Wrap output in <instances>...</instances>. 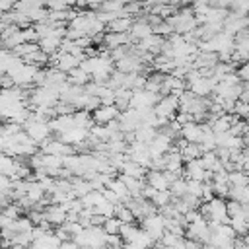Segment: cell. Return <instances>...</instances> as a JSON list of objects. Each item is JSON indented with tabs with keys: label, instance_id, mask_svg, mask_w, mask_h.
Here are the masks:
<instances>
[{
	"label": "cell",
	"instance_id": "cell-10",
	"mask_svg": "<svg viewBox=\"0 0 249 249\" xmlns=\"http://www.w3.org/2000/svg\"><path fill=\"white\" fill-rule=\"evenodd\" d=\"M146 183L156 187V189H169V179L165 177V171L163 169H148L146 173Z\"/></svg>",
	"mask_w": 249,
	"mask_h": 249
},
{
	"label": "cell",
	"instance_id": "cell-23",
	"mask_svg": "<svg viewBox=\"0 0 249 249\" xmlns=\"http://www.w3.org/2000/svg\"><path fill=\"white\" fill-rule=\"evenodd\" d=\"M212 191H214V196H222V198H226L228 193H230V183L212 181Z\"/></svg>",
	"mask_w": 249,
	"mask_h": 249
},
{
	"label": "cell",
	"instance_id": "cell-13",
	"mask_svg": "<svg viewBox=\"0 0 249 249\" xmlns=\"http://www.w3.org/2000/svg\"><path fill=\"white\" fill-rule=\"evenodd\" d=\"M132 21H134L132 16H119V18H115V19H111L107 23L105 31H130Z\"/></svg>",
	"mask_w": 249,
	"mask_h": 249
},
{
	"label": "cell",
	"instance_id": "cell-5",
	"mask_svg": "<svg viewBox=\"0 0 249 249\" xmlns=\"http://www.w3.org/2000/svg\"><path fill=\"white\" fill-rule=\"evenodd\" d=\"M119 113L121 111L117 109V105H99L97 109L91 111V117L97 124H107L109 121L119 119Z\"/></svg>",
	"mask_w": 249,
	"mask_h": 249
},
{
	"label": "cell",
	"instance_id": "cell-9",
	"mask_svg": "<svg viewBox=\"0 0 249 249\" xmlns=\"http://www.w3.org/2000/svg\"><path fill=\"white\" fill-rule=\"evenodd\" d=\"M45 220H49L54 228L56 226H62L66 222V210L60 204H49L45 208Z\"/></svg>",
	"mask_w": 249,
	"mask_h": 249
},
{
	"label": "cell",
	"instance_id": "cell-12",
	"mask_svg": "<svg viewBox=\"0 0 249 249\" xmlns=\"http://www.w3.org/2000/svg\"><path fill=\"white\" fill-rule=\"evenodd\" d=\"M121 173H124V175H130V177H140V179H146V173H148V167H144V165H140L138 161H134V160H126L124 163H123V167H121Z\"/></svg>",
	"mask_w": 249,
	"mask_h": 249
},
{
	"label": "cell",
	"instance_id": "cell-8",
	"mask_svg": "<svg viewBox=\"0 0 249 249\" xmlns=\"http://www.w3.org/2000/svg\"><path fill=\"white\" fill-rule=\"evenodd\" d=\"M130 37H132V41H140V39H144V37H148L150 33H154V27L148 23V19L146 18H138V19H134L132 21V27H130Z\"/></svg>",
	"mask_w": 249,
	"mask_h": 249
},
{
	"label": "cell",
	"instance_id": "cell-21",
	"mask_svg": "<svg viewBox=\"0 0 249 249\" xmlns=\"http://www.w3.org/2000/svg\"><path fill=\"white\" fill-rule=\"evenodd\" d=\"M121 224H123V222H121L117 216H109V218L103 222V230H105L107 233H119Z\"/></svg>",
	"mask_w": 249,
	"mask_h": 249
},
{
	"label": "cell",
	"instance_id": "cell-3",
	"mask_svg": "<svg viewBox=\"0 0 249 249\" xmlns=\"http://www.w3.org/2000/svg\"><path fill=\"white\" fill-rule=\"evenodd\" d=\"M216 84H218V80H216L214 76H198V78H195L193 82H189L187 88H189L193 93H196L198 97H206V95H210V93L214 91Z\"/></svg>",
	"mask_w": 249,
	"mask_h": 249
},
{
	"label": "cell",
	"instance_id": "cell-15",
	"mask_svg": "<svg viewBox=\"0 0 249 249\" xmlns=\"http://www.w3.org/2000/svg\"><path fill=\"white\" fill-rule=\"evenodd\" d=\"M156 134H158V128H156V126H152V124H144V123L134 130V138H136V140H140V142H146V144H148V142H152Z\"/></svg>",
	"mask_w": 249,
	"mask_h": 249
},
{
	"label": "cell",
	"instance_id": "cell-25",
	"mask_svg": "<svg viewBox=\"0 0 249 249\" xmlns=\"http://www.w3.org/2000/svg\"><path fill=\"white\" fill-rule=\"evenodd\" d=\"M235 72H237V76H239L241 82H247V80H249V60L241 62V64L235 68Z\"/></svg>",
	"mask_w": 249,
	"mask_h": 249
},
{
	"label": "cell",
	"instance_id": "cell-14",
	"mask_svg": "<svg viewBox=\"0 0 249 249\" xmlns=\"http://www.w3.org/2000/svg\"><path fill=\"white\" fill-rule=\"evenodd\" d=\"M66 80L70 82V84H78V86H86L89 80H91V76L84 70V68H80V66H76V68H72L68 74H66Z\"/></svg>",
	"mask_w": 249,
	"mask_h": 249
},
{
	"label": "cell",
	"instance_id": "cell-1",
	"mask_svg": "<svg viewBox=\"0 0 249 249\" xmlns=\"http://www.w3.org/2000/svg\"><path fill=\"white\" fill-rule=\"evenodd\" d=\"M198 210L204 214L206 220L230 222L228 206H226V198H222V196H212L210 200H202V206H198Z\"/></svg>",
	"mask_w": 249,
	"mask_h": 249
},
{
	"label": "cell",
	"instance_id": "cell-24",
	"mask_svg": "<svg viewBox=\"0 0 249 249\" xmlns=\"http://www.w3.org/2000/svg\"><path fill=\"white\" fill-rule=\"evenodd\" d=\"M235 115H237L239 119L249 121V101H241V99H237V101H235Z\"/></svg>",
	"mask_w": 249,
	"mask_h": 249
},
{
	"label": "cell",
	"instance_id": "cell-7",
	"mask_svg": "<svg viewBox=\"0 0 249 249\" xmlns=\"http://www.w3.org/2000/svg\"><path fill=\"white\" fill-rule=\"evenodd\" d=\"M202 134H204V124H200L196 121H191V123L183 124V128H181V136L187 138L189 142H198L200 144Z\"/></svg>",
	"mask_w": 249,
	"mask_h": 249
},
{
	"label": "cell",
	"instance_id": "cell-2",
	"mask_svg": "<svg viewBox=\"0 0 249 249\" xmlns=\"http://www.w3.org/2000/svg\"><path fill=\"white\" fill-rule=\"evenodd\" d=\"M140 228H142L148 235H152L154 241H158V239L163 235V231H165V218H163L160 212L148 214V216H144V218L140 220Z\"/></svg>",
	"mask_w": 249,
	"mask_h": 249
},
{
	"label": "cell",
	"instance_id": "cell-6",
	"mask_svg": "<svg viewBox=\"0 0 249 249\" xmlns=\"http://www.w3.org/2000/svg\"><path fill=\"white\" fill-rule=\"evenodd\" d=\"M103 43H105L107 49H115V47H121V45H130L134 41H132L128 31H105Z\"/></svg>",
	"mask_w": 249,
	"mask_h": 249
},
{
	"label": "cell",
	"instance_id": "cell-26",
	"mask_svg": "<svg viewBox=\"0 0 249 249\" xmlns=\"http://www.w3.org/2000/svg\"><path fill=\"white\" fill-rule=\"evenodd\" d=\"M241 202H247L249 204V183L245 185V195H243V200Z\"/></svg>",
	"mask_w": 249,
	"mask_h": 249
},
{
	"label": "cell",
	"instance_id": "cell-20",
	"mask_svg": "<svg viewBox=\"0 0 249 249\" xmlns=\"http://www.w3.org/2000/svg\"><path fill=\"white\" fill-rule=\"evenodd\" d=\"M95 212L97 214H103V216H115V202H111V200H107V198H103L97 206H95Z\"/></svg>",
	"mask_w": 249,
	"mask_h": 249
},
{
	"label": "cell",
	"instance_id": "cell-11",
	"mask_svg": "<svg viewBox=\"0 0 249 249\" xmlns=\"http://www.w3.org/2000/svg\"><path fill=\"white\" fill-rule=\"evenodd\" d=\"M119 177L124 181L130 196H142V189L146 185V179H140V177H130V175H124V173H119Z\"/></svg>",
	"mask_w": 249,
	"mask_h": 249
},
{
	"label": "cell",
	"instance_id": "cell-19",
	"mask_svg": "<svg viewBox=\"0 0 249 249\" xmlns=\"http://www.w3.org/2000/svg\"><path fill=\"white\" fill-rule=\"evenodd\" d=\"M169 191L173 196H183L187 193V179L185 177H177L171 185H169Z\"/></svg>",
	"mask_w": 249,
	"mask_h": 249
},
{
	"label": "cell",
	"instance_id": "cell-17",
	"mask_svg": "<svg viewBox=\"0 0 249 249\" xmlns=\"http://www.w3.org/2000/svg\"><path fill=\"white\" fill-rule=\"evenodd\" d=\"M228 183L233 187H245L249 183V173L243 169H233L228 173Z\"/></svg>",
	"mask_w": 249,
	"mask_h": 249
},
{
	"label": "cell",
	"instance_id": "cell-18",
	"mask_svg": "<svg viewBox=\"0 0 249 249\" xmlns=\"http://www.w3.org/2000/svg\"><path fill=\"white\" fill-rule=\"evenodd\" d=\"M171 200H173V195H171V191L169 189H158V193L154 195V198H152V202L160 208V206H165V204H171Z\"/></svg>",
	"mask_w": 249,
	"mask_h": 249
},
{
	"label": "cell",
	"instance_id": "cell-22",
	"mask_svg": "<svg viewBox=\"0 0 249 249\" xmlns=\"http://www.w3.org/2000/svg\"><path fill=\"white\" fill-rule=\"evenodd\" d=\"M154 33H158V35H161V37L167 39V37H169L171 33H175V31H173V25H171V23H167L165 19H161L158 25H154Z\"/></svg>",
	"mask_w": 249,
	"mask_h": 249
},
{
	"label": "cell",
	"instance_id": "cell-4",
	"mask_svg": "<svg viewBox=\"0 0 249 249\" xmlns=\"http://www.w3.org/2000/svg\"><path fill=\"white\" fill-rule=\"evenodd\" d=\"M247 27H249V14H239L235 10H230V14L224 19V31L235 35L237 31L247 29Z\"/></svg>",
	"mask_w": 249,
	"mask_h": 249
},
{
	"label": "cell",
	"instance_id": "cell-16",
	"mask_svg": "<svg viewBox=\"0 0 249 249\" xmlns=\"http://www.w3.org/2000/svg\"><path fill=\"white\" fill-rule=\"evenodd\" d=\"M181 156H183V161H191V160H196L202 156V148L198 142H187L183 148H181Z\"/></svg>",
	"mask_w": 249,
	"mask_h": 249
}]
</instances>
